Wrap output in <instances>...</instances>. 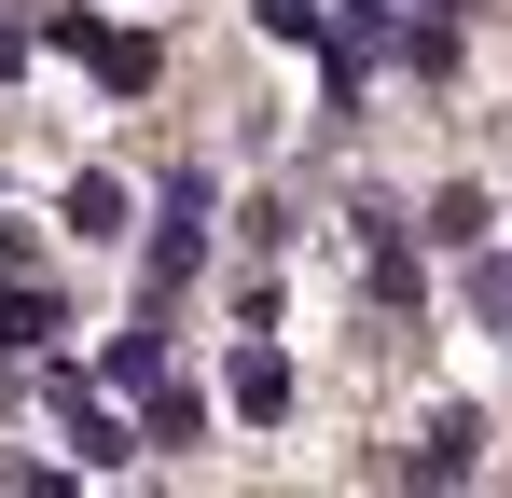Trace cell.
<instances>
[{"mask_svg":"<svg viewBox=\"0 0 512 498\" xmlns=\"http://www.w3.org/2000/svg\"><path fill=\"white\" fill-rule=\"evenodd\" d=\"M208 222H222V194H208V180L180 166V180H167V208H153V249H139V263H153V305H167L180 277L208 263Z\"/></svg>","mask_w":512,"mask_h":498,"instance_id":"cell-1","label":"cell"},{"mask_svg":"<svg viewBox=\"0 0 512 498\" xmlns=\"http://www.w3.org/2000/svg\"><path fill=\"white\" fill-rule=\"evenodd\" d=\"M222 402L250 415V429H291V346H277V332H250V346L222 360Z\"/></svg>","mask_w":512,"mask_h":498,"instance_id":"cell-2","label":"cell"},{"mask_svg":"<svg viewBox=\"0 0 512 498\" xmlns=\"http://www.w3.org/2000/svg\"><path fill=\"white\" fill-rule=\"evenodd\" d=\"M346 222H360V277H374V305H416V236H402V208H346Z\"/></svg>","mask_w":512,"mask_h":498,"instance_id":"cell-3","label":"cell"},{"mask_svg":"<svg viewBox=\"0 0 512 498\" xmlns=\"http://www.w3.org/2000/svg\"><path fill=\"white\" fill-rule=\"evenodd\" d=\"M84 70L111 83V97H153V83H167V42H153V28H97V42H84Z\"/></svg>","mask_w":512,"mask_h":498,"instance_id":"cell-4","label":"cell"},{"mask_svg":"<svg viewBox=\"0 0 512 498\" xmlns=\"http://www.w3.org/2000/svg\"><path fill=\"white\" fill-rule=\"evenodd\" d=\"M416 222H429V249H457V263H471V249H485V236H499V208H485L471 180H443V194H429Z\"/></svg>","mask_w":512,"mask_h":498,"instance_id":"cell-5","label":"cell"},{"mask_svg":"<svg viewBox=\"0 0 512 498\" xmlns=\"http://www.w3.org/2000/svg\"><path fill=\"white\" fill-rule=\"evenodd\" d=\"M56 222H70L84 249H111V236H125V180H111V166H84V180L56 194Z\"/></svg>","mask_w":512,"mask_h":498,"instance_id":"cell-6","label":"cell"},{"mask_svg":"<svg viewBox=\"0 0 512 498\" xmlns=\"http://www.w3.org/2000/svg\"><path fill=\"white\" fill-rule=\"evenodd\" d=\"M416 471H429V485H471V471H485V415H429Z\"/></svg>","mask_w":512,"mask_h":498,"instance_id":"cell-7","label":"cell"},{"mask_svg":"<svg viewBox=\"0 0 512 498\" xmlns=\"http://www.w3.org/2000/svg\"><path fill=\"white\" fill-rule=\"evenodd\" d=\"M0 360H56V291H0Z\"/></svg>","mask_w":512,"mask_h":498,"instance_id":"cell-8","label":"cell"},{"mask_svg":"<svg viewBox=\"0 0 512 498\" xmlns=\"http://www.w3.org/2000/svg\"><path fill=\"white\" fill-rule=\"evenodd\" d=\"M263 42H305V56H333V42H346V14H333V0H263Z\"/></svg>","mask_w":512,"mask_h":498,"instance_id":"cell-9","label":"cell"},{"mask_svg":"<svg viewBox=\"0 0 512 498\" xmlns=\"http://www.w3.org/2000/svg\"><path fill=\"white\" fill-rule=\"evenodd\" d=\"M139 429H153V457H194V443H208V402H194V388H153Z\"/></svg>","mask_w":512,"mask_h":498,"instance_id":"cell-10","label":"cell"},{"mask_svg":"<svg viewBox=\"0 0 512 498\" xmlns=\"http://www.w3.org/2000/svg\"><path fill=\"white\" fill-rule=\"evenodd\" d=\"M111 388H167V332H153V319L111 332Z\"/></svg>","mask_w":512,"mask_h":498,"instance_id":"cell-11","label":"cell"},{"mask_svg":"<svg viewBox=\"0 0 512 498\" xmlns=\"http://www.w3.org/2000/svg\"><path fill=\"white\" fill-rule=\"evenodd\" d=\"M471 305H485V319L512 332V249H471Z\"/></svg>","mask_w":512,"mask_h":498,"instance_id":"cell-12","label":"cell"},{"mask_svg":"<svg viewBox=\"0 0 512 498\" xmlns=\"http://www.w3.org/2000/svg\"><path fill=\"white\" fill-rule=\"evenodd\" d=\"M14 70H28V28H14V14H0V83H14Z\"/></svg>","mask_w":512,"mask_h":498,"instance_id":"cell-13","label":"cell"},{"mask_svg":"<svg viewBox=\"0 0 512 498\" xmlns=\"http://www.w3.org/2000/svg\"><path fill=\"white\" fill-rule=\"evenodd\" d=\"M429 14H471V0H429Z\"/></svg>","mask_w":512,"mask_h":498,"instance_id":"cell-14","label":"cell"}]
</instances>
